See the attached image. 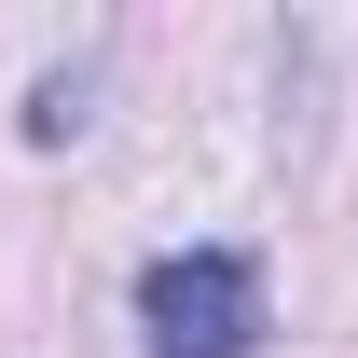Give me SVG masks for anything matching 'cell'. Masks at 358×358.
I'll use <instances>...</instances> for the list:
<instances>
[{
    "instance_id": "cell-1",
    "label": "cell",
    "mask_w": 358,
    "mask_h": 358,
    "mask_svg": "<svg viewBox=\"0 0 358 358\" xmlns=\"http://www.w3.org/2000/svg\"><path fill=\"white\" fill-rule=\"evenodd\" d=\"M138 345L152 358H248L262 345V262L248 248H166V262H138Z\"/></svg>"
},
{
    "instance_id": "cell-2",
    "label": "cell",
    "mask_w": 358,
    "mask_h": 358,
    "mask_svg": "<svg viewBox=\"0 0 358 358\" xmlns=\"http://www.w3.org/2000/svg\"><path fill=\"white\" fill-rule=\"evenodd\" d=\"M28 138H42V152H55V138H83V83H69V69L28 96Z\"/></svg>"
}]
</instances>
